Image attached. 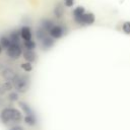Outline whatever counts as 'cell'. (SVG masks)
<instances>
[{"label":"cell","mask_w":130,"mask_h":130,"mask_svg":"<svg viewBox=\"0 0 130 130\" xmlns=\"http://www.w3.org/2000/svg\"><path fill=\"white\" fill-rule=\"evenodd\" d=\"M22 119L21 113L15 108H4L0 112V121L4 125H8L9 123H18Z\"/></svg>","instance_id":"cell-1"},{"label":"cell","mask_w":130,"mask_h":130,"mask_svg":"<svg viewBox=\"0 0 130 130\" xmlns=\"http://www.w3.org/2000/svg\"><path fill=\"white\" fill-rule=\"evenodd\" d=\"M12 82L16 91L20 93L26 92L29 87V77L24 74H17Z\"/></svg>","instance_id":"cell-2"},{"label":"cell","mask_w":130,"mask_h":130,"mask_svg":"<svg viewBox=\"0 0 130 130\" xmlns=\"http://www.w3.org/2000/svg\"><path fill=\"white\" fill-rule=\"evenodd\" d=\"M22 48L21 45L19 44H11L10 47L6 50L7 56L11 59H18L20 57V55L22 54Z\"/></svg>","instance_id":"cell-3"},{"label":"cell","mask_w":130,"mask_h":130,"mask_svg":"<svg viewBox=\"0 0 130 130\" xmlns=\"http://www.w3.org/2000/svg\"><path fill=\"white\" fill-rule=\"evenodd\" d=\"M74 21L79 25H90L95 21V16L92 12H85L81 17L74 19Z\"/></svg>","instance_id":"cell-4"},{"label":"cell","mask_w":130,"mask_h":130,"mask_svg":"<svg viewBox=\"0 0 130 130\" xmlns=\"http://www.w3.org/2000/svg\"><path fill=\"white\" fill-rule=\"evenodd\" d=\"M66 34V27L61 24H54L52 28L49 30V36L52 37L54 40L62 38Z\"/></svg>","instance_id":"cell-5"},{"label":"cell","mask_w":130,"mask_h":130,"mask_svg":"<svg viewBox=\"0 0 130 130\" xmlns=\"http://www.w3.org/2000/svg\"><path fill=\"white\" fill-rule=\"evenodd\" d=\"M19 32H20L21 40H23V41L32 40V31H31V28H30L28 25H23V26H21L20 29H19Z\"/></svg>","instance_id":"cell-6"},{"label":"cell","mask_w":130,"mask_h":130,"mask_svg":"<svg viewBox=\"0 0 130 130\" xmlns=\"http://www.w3.org/2000/svg\"><path fill=\"white\" fill-rule=\"evenodd\" d=\"M1 75L6 81H13L17 73H15V71L11 68H4L1 72Z\"/></svg>","instance_id":"cell-7"},{"label":"cell","mask_w":130,"mask_h":130,"mask_svg":"<svg viewBox=\"0 0 130 130\" xmlns=\"http://www.w3.org/2000/svg\"><path fill=\"white\" fill-rule=\"evenodd\" d=\"M40 43H41V47H42L43 50H49V49H51V48L54 46L55 40H54L52 37L47 36V37H46L44 40H42Z\"/></svg>","instance_id":"cell-8"},{"label":"cell","mask_w":130,"mask_h":130,"mask_svg":"<svg viewBox=\"0 0 130 130\" xmlns=\"http://www.w3.org/2000/svg\"><path fill=\"white\" fill-rule=\"evenodd\" d=\"M22 56L24 58V60H26V62H35L37 59V54L34 50H24L22 52Z\"/></svg>","instance_id":"cell-9"},{"label":"cell","mask_w":130,"mask_h":130,"mask_svg":"<svg viewBox=\"0 0 130 130\" xmlns=\"http://www.w3.org/2000/svg\"><path fill=\"white\" fill-rule=\"evenodd\" d=\"M53 12H54V15L56 18H61L64 15V4H62L60 2L57 3L54 7Z\"/></svg>","instance_id":"cell-10"},{"label":"cell","mask_w":130,"mask_h":130,"mask_svg":"<svg viewBox=\"0 0 130 130\" xmlns=\"http://www.w3.org/2000/svg\"><path fill=\"white\" fill-rule=\"evenodd\" d=\"M23 121L28 126H36L38 123V119H37L35 114L34 115H25L23 118Z\"/></svg>","instance_id":"cell-11"},{"label":"cell","mask_w":130,"mask_h":130,"mask_svg":"<svg viewBox=\"0 0 130 130\" xmlns=\"http://www.w3.org/2000/svg\"><path fill=\"white\" fill-rule=\"evenodd\" d=\"M9 39L11 41V44H19L20 45V32L19 30H13L9 35Z\"/></svg>","instance_id":"cell-12"},{"label":"cell","mask_w":130,"mask_h":130,"mask_svg":"<svg viewBox=\"0 0 130 130\" xmlns=\"http://www.w3.org/2000/svg\"><path fill=\"white\" fill-rule=\"evenodd\" d=\"M18 106L20 107V109L22 110V112L25 115H34L35 114V112L32 111V109L30 108V106L28 104H26L25 102H19L18 103Z\"/></svg>","instance_id":"cell-13"},{"label":"cell","mask_w":130,"mask_h":130,"mask_svg":"<svg viewBox=\"0 0 130 130\" xmlns=\"http://www.w3.org/2000/svg\"><path fill=\"white\" fill-rule=\"evenodd\" d=\"M55 23L51 20V19H48V18H45V19H42L41 20V23H40V26L42 28H44L46 31L49 32V30L52 28V26L54 25Z\"/></svg>","instance_id":"cell-14"},{"label":"cell","mask_w":130,"mask_h":130,"mask_svg":"<svg viewBox=\"0 0 130 130\" xmlns=\"http://www.w3.org/2000/svg\"><path fill=\"white\" fill-rule=\"evenodd\" d=\"M85 12H86V11H85V8H84L83 6H77V7H75V8L73 9L72 15H73L74 19H77V18L81 17Z\"/></svg>","instance_id":"cell-15"},{"label":"cell","mask_w":130,"mask_h":130,"mask_svg":"<svg viewBox=\"0 0 130 130\" xmlns=\"http://www.w3.org/2000/svg\"><path fill=\"white\" fill-rule=\"evenodd\" d=\"M47 36H49V32L46 31L44 28H42L41 26H39V27L37 28V30H36V38H37L38 41L41 42V41L44 40Z\"/></svg>","instance_id":"cell-16"},{"label":"cell","mask_w":130,"mask_h":130,"mask_svg":"<svg viewBox=\"0 0 130 130\" xmlns=\"http://www.w3.org/2000/svg\"><path fill=\"white\" fill-rule=\"evenodd\" d=\"M11 45V41L9 39V37H6V36H2L0 38V46L2 47V49L4 50H7Z\"/></svg>","instance_id":"cell-17"},{"label":"cell","mask_w":130,"mask_h":130,"mask_svg":"<svg viewBox=\"0 0 130 130\" xmlns=\"http://www.w3.org/2000/svg\"><path fill=\"white\" fill-rule=\"evenodd\" d=\"M23 47L25 48V50H35L36 47H37V44L34 40L23 41Z\"/></svg>","instance_id":"cell-18"},{"label":"cell","mask_w":130,"mask_h":130,"mask_svg":"<svg viewBox=\"0 0 130 130\" xmlns=\"http://www.w3.org/2000/svg\"><path fill=\"white\" fill-rule=\"evenodd\" d=\"M13 87H14V85H13V82H12V81H5V82L1 85V90H2L3 92H5V91H10V90H12Z\"/></svg>","instance_id":"cell-19"},{"label":"cell","mask_w":130,"mask_h":130,"mask_svg":"<svg viewBox=\"0 0 130 130\" xmlns=\"http://www.w3.org/2000/svg\"><path fill=\"white\" fill-rule=\"evenodd\" d=\"M20 67H21V69H22L23 71H25V72H30V71L32 70V65H31V63H29V62L22 63V64L20 65Z\"/></svg>","instance_id":"cell-20"},{"label":"cell","mask_w":130,"mask_h":130,"mask_svg":"<svg viewBox=\"0 0 130 130\" xmlns=\"http://www.w3.org/2000/svg\"><path fill=\"white\" fill-rule=\"evenodd\" d=\"M8 100L10 102H16L18 100V92L17 91H10L8 94Z\"/></svg>","instance_id":"cell-21"},{"label":"cell","mask_w":130,"mask_h":130,"mask_svg":"<svg viewBox=\"0 0 130 130\" xmlns=\"http://www.w3.org/2000/svg\"><path fill=\"white\" fill-rule=\"evenodd\" d=\"M122 30L126 35H130V21H125L122 24Z\"/></svg>","instance_id":"cell-22"},{"label":"cell","mask_w":130,"mask_h":130,"mask_svg":"<svg viewBox=\"0 0 130 130\" xmlns=\"http://www.w3.org/2000/svg\"><path fill=\"white\" fill-rule=\"evenodd\" d=\"M64 6L66 7H72L74 5V0H63Z\"/></svg>","instance_id":"cell-23"},{"label":"cell","mask_w":130,"mask_h":130,"mask_svg":"<svg viewBox=\"0 0 130 130\" xmlns=\"http://www.w3.org/2000/svg\"><path fill=\"white\" fill-rule=\"evenodd\" d=\"M9 130H24L21 126H18V125H15V126H12Z\"/></svg>","instance_id":"cell-24"},{"label":"cell","mask_w":130,"mask_h":130,"mask_svg":"<svg viewBox=\"0 0 130 130\" xmlns=\"http://www.w3.org/2000/svg\"><path fill=\"white\" fill-rule=\"evenodd\" d=\"M0 93H3V91L1 90V85H0Z\"/></svg>","instance_id":"cell-25"},{"label":"cell","mask_w":130,"mask_h":130,"mask_svg":"<svg viewBox=\"0 0 130 130\" xmlns=\"http://www.w3.org/2000/svg\"><path fill=\"white\" fill-rule=\"evenodd\" d=\"M1 52H2V47L0 46V53H1Z\"/></svg>","instance_id":"cell-26"}]
</instances>
